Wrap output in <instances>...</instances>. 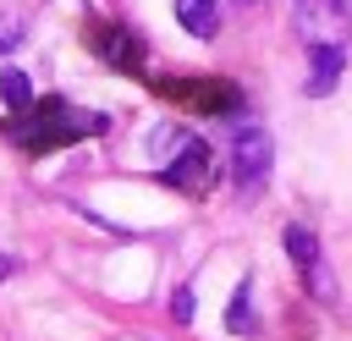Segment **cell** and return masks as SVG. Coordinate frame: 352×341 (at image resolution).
Instances as JSON below:
<instances>
[{
	"mask_svg": "<svg viewBox=\"0 0 352 341\" xmlns=\"http://www.w3.org/2000/svg\"><path fill=\"white\" fill-rule=\"evenodd\" d=\"M270 165H275V143L264 126H242L231 138V176H236V192L242 198H258V187L270 182Z\"/></svg>",
	"mask_w": 352,
	"mask_h": 341,
	"instance_id": "obj_2",
	"label": "cell"
},
{
	"mask_svg": "<svg viewBox=\"0 0 352 341\" xmlns=\"http://www.w3.org/2000/svg\"><path fill=\"white\" fill-rule=\"evenodd\" d=\"M0 99L11 104V116H22V110L33 104V82H28L22 66H6V72H0Z\"/></svg>",
	"mask_w": 352,
	"mask_h": 341,
	"instance_id": "obj_10",
	"label": "cell"
},
{
	"mask_svg": "<svg viewBox=\"0 0 352 341\" xmlns=\"http://www.w3.org/2000/svg\"><path fill=\"white\" fill-rule=\"evenodd\" d=\"M16 38H22V22H16V16H0V55L16 50Z\"/></svg>",
	"mask_w": 352,
	"mask_h": 341,
	"instance_id": "obj_12",
	"label": "cell"
},
{
	"mask_svg": "<svg viewBox=\"0 0 352 341\" xmlns=\"http://www.w3.org/2000/svg\"><path fill=\"white\" fill-rule=\"evenodd\" d=\"M226 330H236V336H253L258 324H253V302H248V280L231 292V308H226Z\"/></svg>",
	"mask_w": 352,
	"mask_h": 341,
	"instance_id": "obj_11",
	"label": "cell"
},
{
	"mask_svg": "<svg viewBox=\"0 0 352 341\" xmlns=\"http://www.w3.org/2000/svg\"><path fill=\"white\" fill-rule=\"evenodd\" d=\"M110 116H94V110H72L66 99H38L28 104L16 121H11V138L28 148V154H50V148H66L77 138H94L104 132Z\"/></svg>",
	"mask_w": 352,
	"mask_h": 341,
	"instance_id": "obj_1",
	"label": "cell"
},
{
	"mask_svg": "<svg viewBox=\"0 0 352 341\" xmlns=\"http://www.w3.org/2000/svg\"><path fill=\"white\" fill-rule=\"evenodd\" d=\"M170 314H176V319H182V324H187V319H192V286H182V292H176V297H170Z\"/></svg>",
	"mask_w": 352,
	"mask_h": 341,
	"instance_id": "obj_13",
	"label": "cell"
},
{
	"mask_svg": "<svg viewBox=\"0 0 352 341\" xmlns=\"http://www.w3.org/2000/svg\"><path fill=\"white\" fill-rule=\"evenodd\" d=\"M280 242H286V253H292V264L302 270V280H308V292H314V297H330L336 286H330V275H324V264H319V236H314L308 226H286V231H280Z\"/></svg>",
	"mask_w": 352,
	"mask_h": 341,
	"instance_id": "obj_5",
	"label": "cell"
},
{
	"mask_svg": "<svg viewBox=\"0 0 352 341\" xmlns=\"http://www.w3.org/2000/svg\"><path fill=\"white\" fill-rule=\"evenodd\" d=\"M88 44H94L99 55H110L116 66H126V72H138V66H143V44H138L121 22H94V28H88Z\"/></svg>",
	"mask_w": 352,
	"mask_h": 341,
	"instance_id": "obj_7",
	"label": "cell"
},
{
	"mask_svg": "<svg viewBox=\"0 0 352 341\" xmlns=\"http://www.w3.org/2000/svg\"><path fill=\"white\" fill-rule=\"evenodd\" d=\"M176 192H209V182H214V148L204 143V138H182V148H176V160L160 170Z\"/></svg>",
	"mask_w": 352,
	"mask_h": 341,
	"instance_id": "obj_3",
	"label": "cell"
},
{
	"mask_svg": "<svg viewBox=\"0 0 352 341\" xmlns=\"http://www.w3.org/2000/svg\"><path fill=\"white\" fill-rule=\"evenodd\" d=\"M297 16L314 44H341L352 28V0H297Z\"/></svg>",
	"mask_w": 352,
	"mask_h": 341,
	"instance_id": "obj_4",
	"label": "cell"
},
{
	"mask_svg": "<svg viewBox=\"0 0 352 341\" xmlns=\"http://www.w3.org/2000/svg\"><path fill=\"white\" fill-rule=\"evenodd\" d=\"M160 94H165V99H182V104H192V110H209V116H231V110L242 104V94H236L231 82H165Z\"/></svg>",
	"mask_w": 352,
	"mask_h": 341,
	"instance_id": "obj_6",
	"label": "cell"
},
{
	"mask_svg": "<svg viewBox=\"0 0 352 341\" xmlns=\"http://www.w3.org/2000/svg\"><path fill=\"white\" fill-rule=\"evenodd\" d=\"M11 270H16V258H11V253H6V248H0V280H6V275H11Z\"/></svg>",
	"mask_w": 352,
	"mask_h": 341,
	"instance_id": "obj_14",
	"label": "cell"
},
{
	"mask_svg": "<svg viewBox=\"0 0 352 341\" xmlns=\"http://www.w3.org/2000/svg\"><path fill=\"white\" fill-rule=\"evenodd\" d=\"M176 22H182L192 38H214V33H220V6H214V0H176Z\"/></svg>",
	"mask_w": 352,
	"mask_h": 341,
	"instance_id": "obj_9",
	"label": "cell"
},
{
	"mask_svg": "<svg viewBox=\"0 0 352 341\" xmlns=\"http://www.w3.org/2000/svg\"><path fill=\"white\" fill-rule=\"evenodd\" d=\"M341 66H346V50H341V44H314V77L302 82L308 99H324V94L341 82Z\"/></svg>",
	"mask_w": 352,
	"mask_h": 341,
	"instance_id": "obj_8",
	"label": "cell"
}]
</instances>
